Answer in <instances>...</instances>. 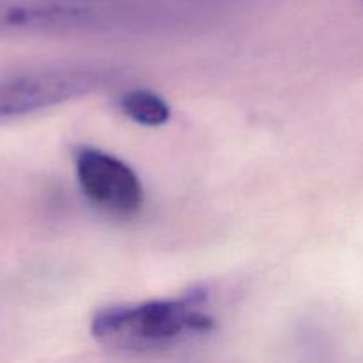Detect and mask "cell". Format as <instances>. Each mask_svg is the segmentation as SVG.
<instances>
[{"label":"cell","instance_id":"5","mask_svg":"<svg viewBox=\"0 0 363 363\" xmlns=\"http://www.w3.org/2000/svg\"><path fill=\"white\" fill-rule=\"evenodd\" d=\"M119 110L140 126L156 128L170 121V105L156 92L147 89H131L117 101Z\"/></svg>","mask_w":363,"mask_h":363},{"label":"cell","instance_id":"1","mask_svg":"<svg viewBox=\"0 0 363 363\" xmlns=\"http://www.w3.org/2000/svg\"><path fill=\"white\" fill-rule=\"evenodd\" d=\"M208 291L197 287L181 296L110 305L96 312L91 333L108 350H169L213 332L215 318L208 312Z\"/></svg>","mask_w":363,"mask_h":363},{"label":"cell","instance_id":"3","mask_svg":"<svg viewBox=\"0 0 363 363\" xmlns=\"http://www.w3.org/2000/svg\"><path fill=\"white\" fill-rule=\"evenodd\" d=\"M110 67H46L0 77V121L23 117L101 91L116 80Z\"/></svg>","mask_w":363,"mask_h":363},{"label":"cell","instance_id":"2","mask_svg":"<svg viewBox=\"0 0 363 363\" xmlns=\"http://www.w3.org/2000/svg\"><path fill=\"white\" fill-rule=\"evenodd\" d=\"M149 21V9L131 0H0L2 38L101 34Z\"/></svg>","mask_w":363,"mask_h":363},{"label":"cell","instance_id":"4","mask_svg":"<svg viewBox=\"0 0 363 363\" xmlns=\"http://www.w3.org/2000/svg\"><path fill=\"white\" fill-rule=\"evenodd\" d=\"M73 160L78 184L92 204L116 216L140 211L144 188L128 163L96 147L77 149Z\"/></svg>","mask_w":363,"mask_h":363}]
</instances>
